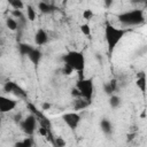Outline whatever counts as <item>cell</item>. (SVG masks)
<instances>
[{
	"instance_id": "2e32d148",
	"label": "cell",
	"mask_w": 147,
	"mask_h": 147,
	"mask_svg": "<svg viewBox=\"0 0 147 147\" xmlns=\"http://www.w3.org/2000/svg\"><path fill=\"white\" fill-rule=\"evenodd\" d=\"M32 49H33V46H31V45H29V44L21 42V44L18 45V52H20V54H21V55L28 56Z\"/></svg>"
},
{
	"instance_id": "f1b7e54d",
	"label": "cell",
	"mask_w": 147,
	"mask_h": 147,
	"mask_svg": "<svg viewBox=\"0 0 147 147\" xmlns=\"http://www.w3.org/2000/svg\"><path fill=\"white\" fill-rule=\"evenodd\" d=\"M1 55H2V52H1V49H0V57H1Z\"/></svg>"
},
{
	"instance_id": "603a6c76",
	"label": "cell",
	"mask_w": 147,
	"mask_h": 147,
	"mask_svg": "<svg viewBox=\"0 0 147 147\" xmlns=\"http://www.w3.org/2000/svg\"><path fill=\"white\" fill-rule=\"evenodd\" d=\"M82 15H83V18H84L85 21H90V20H92V18L94 17V13H93V10H92V9H88V8L84 9Z\"/></svg>"
},
{
	"instance_id": "8992f818",
	"label": "cell",
	"mask_w": 147,
	"mask_h": 147,
	"mask_svg": "<svg viewBox=\"0 0 147 147\" xmlns=\"http://www.w3.org/2000/svg\"><path fill=\"white\" fill-rule=\"evenodd\" d=\"M62 119L68 125V127H70L71 130H75L80 123V115L77 111H69L62 115Z\"/></svg>"
},
{
	"instance_id": "52a82bcc",
	"label": "cell",
	"mask_w": 147,
	"mask_h": 147,
	"mask_svg": "<svg viewBox=\"0 0 147 147\" xmlns=\"http://www.w3.org/2000/svg\"><path fill=\"white\" fill-rule=\"evenodd\" d=\"M17 106V101L5 95H0V114H6L14 110Z\"/></svg>"
},
{
	"instance_id": "8fae6325",
	"label": "cell",
	"mask_w": 147,
	"mask_h": 147,
	"mask_svg": "<svg viewBox=\"0 0 147 147\" xmlns=\"http://www.w3.org/2000/svg\"><path fill=\"white\" fill-rule=\"evenodd\" d=\"M91 105V101H87L83 98H78V99H75L74 101V110H83L85 108H87L88 106Z\"/></svg>"
},
{
	"instance_id": "83f0119b",
	"label": "cell",
	"mask_w": 147,
	"mask_h": 147,
	"mask_svg": "<svg viewBox=\"0 0 147 147\" xmlns=\"http://www.w3.org/2000/svg\"><path fill=\"white\" fill-rule=\"evenodd\" d=\"M134 137H136V133H129V134H127V141L133 140V139H134Z\"/></svg>"
},
{
	"instance_id": "cb8c5ba5",
	"label": "cell",
	"mask_w": 147,
	"mask_h": 147,
	"mask_svg": "<svg viewBox=\"0 0 147 147\" xmlns=\"http://www.w3.org/2000/svg\"><path fill=\"white\" fill-rule=\"evenodd\" d=\"M61 72H62L63 75H65V76H69V75H71V74L74 72V70H72L69 65L63 64V67H62V69H61Z\"/></svg>"
},
{
	"instance_id": "7c38bea8",
	"label": "cell",
	"mask_w": 147,
	"mask_h": 147,
	"mask_svg": "<svg viewBox=\"0 0 147 147\" xmlns=\"http://www.w3.org/2000/svg\"><path fill=\"white\" fill-rule=\"evenodd\" d=\"M100 127H101V131H102L105 134H107V136H109V134L113 133V124H111V122H110L109 119H107V118L101 119V122H100Z\"/></svg>"
},
{
	"instance_id": "3957f363",
	"label": "cell",
	"mask_w": 147,
	"mask_h": 147,
	"mask_svg": "<svg viewBox=\"0 0 147 147\" xmlns=\"http://www.w3.org/2000/svg\"><path fill=\"white\" fill-rule=\"evenodd\" d=\"M118 22L123 25H139L145 22V13L141 9H132L129 11H124L117 16Z\"/></svg>"
},
{
	"instance_id": "ffe728a7",
	"label": "cell",
	"mask_w": 147,
	"mask_h": 147,
	"mask_svg": "<svg viewBox=\"0 0 147 147\" xmlns=\"http://www.w3.org/2000/svg\"><path fill=\"white\" fill-rule=\"evenodd\" d=\"M14 147H33V140L30 137L29 138H24L23 140L15 142Z\"/></svg>"
},
{
	"instance_id": "7a4b0ae2",
	"label": "cell",
	"mask_w": 147,
	"mask_h": 147,
	"mask_svg": "<svg viewBox=\"0 0 147 147\" xmlns=\"http://www.w3.org/2000/svg\"><path fill=\"white\" fill-rule=\"evenodd\" d=\"M64 64L69 65L74 71H84L85 69V56L79 51H69L62 57Z\"/></svg>"
},
{
	"instance_id": "ac0fdd59",
	"label": "cell",
	"mask_w": 147,
	"mask_h": 147,
	"mask_svg": "<svg viewBox=\"0 0 147 147\" xmlns=\"http://www.w3.org/2000/svg\"><path fill=\"white\" fill-rule=\"evenodd\" d=\"M26 20L30 21V22H34L36 17H37V13H36V9L31 6V5H26Z\"/></svg>"
},
{
	"instance_id": "7402d4cb",
	"label": "cell",
	"mask_w": 147,
	"mask_h": 147,
	"mask_svg": "<svg viewBox=\"0 0 147 147\" xmlns=\"http://www.w3.org/2000/svg\"><path fill=\"white\" fill-rule=\"evenodd\" d=\"M79 29H80V32H82L84 36H87V37L91 36V26H90L88 23H83V24H80Z\"/></svg>"
},
{
	"instance_id": "4fadbf2b",
	"label": "cell",
	"mask_w": 147,
	"mask_h": 147,
	"mask_svg": "<svg viewBox=\"0 0 147 147\" xmlns=\"http://www.w3.org/2000/svg\"><path fill=\"white\" fill-rule=\"evenodd\" d=\"M38 9L42 14H51L52 11H54V6H52L46 1H40L38 2Z\"/></svg>"
},
{
	"instance_id": "e0dca14e",
	"label": "cell",
	"mask_w": 147,
	"mask_h": 147,
	"mask_svg": "<svg viewBox=\"0 0 147 147\" xmlns=\"http://www.w3.org/2000/svg\"><path fill=\"white\" fill-rule=\"evenodd\" d=\"M11 94H15L16 96H18V98H21V99H25V98L28 96V95H26V92H25L20 85H17L16 83H15L14 86H13Z\"/></svg>"
},
{
	"instance_id": "5bb4252c",
	"label": "cell",
	"mask_w": 147,
	"mask_h": 147,
	"mask_svg": "<svg viewBox=\"0 0 147 147\" xmlns=\"http://www.w3.org/2000/svg\"><path fill=\"white\" fill-rule=\"evenodd\" d=\"M140 75H138V78L136 80V85L138 86V88L144 93L146 91V76H145V72L141 71L139 72Z\"/></svg>"
},
{
	"instance_id": "277c9868",
	"label": "cell",
	"mask_w": 147,
	"mask_h": 147,
	"mask_svg": "<svg viewBox=\"0 0 147 147\" xmlns=\"http://www.w3.org/2000/svg\"><path fill=\"white\" fill-rule=\"evenodd\" d=\"M76 88L79 91L80 96L87 101L92 100L93 96V91H94V86H93V79L92 78H84L80 80H77L76 84Z\"/></svg>"
},
{
	"instance_id": "d4e9b609",
	"label": "cell",
	"mask_w": 147,
	"mask_h": 147,
	"mask_svg": "<svg viewBox=\"0 0 147 147\" xmlns=\"http://www.w3.org/2000/svg\"><path fill=\"white\" fill-rule=\"evenodd\" d=\"M71 95L75 98V99H78V98H82L80 96V93H79V91L76 88V87H74L72 90H71Z\"/></svg>"
},
{
	"instance_id": "d6986e66",
	"label": "cell",
	"mask_w": 147,
	"mask_h": 147,
	"mask_svg": "<svg viewBox=\"0 0 147 147\" xmlns=\"http://www.w3.org/2000/svg\"><path fill=\"white\" fill-rule=\"evenodd\" d=\"M6 26L10 31H16L18 29V22L14 17H7L6 18Z\"/></svg>"
},
{
	"instance_id": "44dd1931",
	"label": "cell",
	"mask_w": 147,
	"mask_h": 147,
	"mask_svg": "<svg viewBox=\"0 0 147 147\" xmlns=\"http://www.w3.org/2000/svg\"><path fill=\"white\" fill-rule=\"evenodd\" d=\"M9 5L13 7V9H15V10H22L24 7H25V5H24V2L22 1V0H10L9 1Z\"/></svg>"
},
{
	"instance_id": "484cf974",
	"label": "cell",
	"mask_w": 147,
	"mask_h": 147,
	"mask_svg": "<svg viewBox=\"0 0 147 147\" xmlns=\"http://www.w3.org/2000/svg\"><path fill=\"white\" fill-rule=\"evenodd\" d=\"M22 119H23V117H22L21 114H16V115L14 116V121H15L17 124H20V123L22 122Z\"/></svg>"
},
{
	"instance_id": "ba28073f",
	"label": "cell",
	"mask_w": 147,
	"mask_h": 147,
	"mask_svg": "<svg viewBox=\"0 0 147 147\" xmlns=\"http://www.w3.org/2000/svg\"><path fill=\"white\" fill-rule=\"evenodd\" d=\"M34 42L38 46H42L48 42V33L44 29H38L34 34Z\"/></svg>"
},
{
	"instance_id": "f546056e",
	"label": "cell",
	"mask_w": 147,
	"mask_h": 147,
	"mask_svg": "<svg viewBox=\"0 0 147 147\" xmlns=\"http://www.w3.org/2000/svg\"><path fill=\"white\" fill-rule=\"evenodd\" d=\"M1 42H2V41H1V39H0V45H1Z\"/></svg>"
},
{
	"instance_id": "4316f807",
	"label": "cell",
	"mask_w": 147,
	"mask_h": 147,
	"mask_svg": "<svg viewBox=\"0 0 147 147\" xmlns=\"http://www.w3.org/2000/svg\"><path fill=\"white\" fill-rule=\"evenodd\" d=\"M51 107H52V105H51L49 102H44V103L41 105V110H48Z\"/></svg>"
},
{
	"instance_id": "6da1fadb",
	"label": "cell",
	"mask_w": 147,
	"mask_h": 147,
	"mask_svg": "<svg viewBox=\"0 0 147 147\" xmlns=\"http://www.w3.org/2000/svg\"><path fill=\"white\" fill-rule=\"evenodd\" d=\"M127 29H123V28H116L111 24H107L105 28V38H106V42H107V47H108V52L109 54H113L114 49L116 48L117 44L122 40V38L125 36V33L127 32Z\"/></svg>"
},
{
	"instance_id": "9c48e42d",
	"label": "cell",
	"mask_w": 147,
	"mask_h": 147,
	"mask_svg": "<svg viewBox=\"0 0 147 147\" xmlns=\"http://www.w3.org/2000/svg\"><path fill=\"white\" fill-rule=\"evenodd\" d=\"M117 87H118V83H117V80L114 78V79H110L109 82H107V83L103 84V92H105L107 95L110 96V95H113V94L116 92Z\"/></svg>"
},
{
	"instance_id": "9a60e30c",
	"label": "cell",
	"mask_w": 147,
	"mask_h": 147,
	"mask_svg": "<svg viewBox=\"0 0 147 147\" xmlns=\"http://www.w3.org/2000/svg\"><path fill=\"white\" fill-rule=\"evenodd\" d=\"M108 102H109L110 108H113V109H117V108L121 106V103H122V99H121L118 95L113 94V95H110V96H109Z\"/></svg>"
},
{
	"instance_id": "30bf717a",
	"label": "cell",
	"mask_w": 147,
	"mask_h": 147,
	"mask_svg": "<svg viewBox=\"0 0 147 147\" xmlns=\"http://www.w3.org/2000/svg\"><path fill=\"white\" fill-rule=\"evenodd\" d=\"M41 56H42V54H41V52L38 49V48H34L33 47V49L30 52V54L28 55V57H29V60L34 64V65H37L39 62H40V60H41Z\"/></svg>"
},
{
	"instance_id": "5b68a950",
	"label": "cell",
	"mask_w": 147,
	"mask_h": 147,
	"mask_svg": "<svg viewBox=\"0 0 147 147\" xmlns=\"http://www.w3.org/2000/svg\"><path fill=\"white\" fill-rule=\"evenodd\" d=\"M37 124H38V122H37L36 116L30 114L22 119V122L20 123V126L24 133H26L28 136H32L37 130Z\"/></svg>"
}]
</instances>
